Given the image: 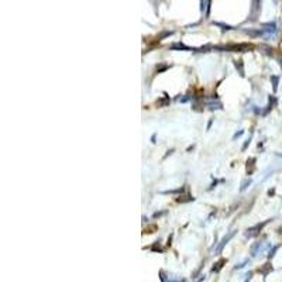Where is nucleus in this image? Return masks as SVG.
<instances>
[{"instance_id": "nucleus-1", "label": "nucleus", "mask_w": 282, "mask_h": 282, "mask_svg": "<svg viewBox=\"0 0 282 282\" xmlns=\"http://www.w3.org/2000/svg\"><path fill=\"white\" fill-rule=\"evenodd\" d=\"M224 262H226V260H222V261H220V262H217V267L216 268H213V271H219V269H220V268H222V264H224Z\"/></svg>"}]
</instances>
